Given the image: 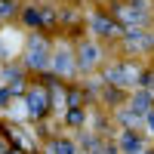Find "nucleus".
I'll list each match as a JSON object with an SVG mask.
<instances>
[{
	"label": "nucleus",
	"mask_w": 154,
	"mask_h": 154,
	"mask_svg": "<svg viewBox=\"0 0 154 154\" xmlns=\"http://www.w3.org/2000/svg\"><path fill=\"white\" fill-rule=\"evenodd\" d=\"M0 37H3L0 43H3V53H6V56H9V53H16V49L22 46V37H19L16 31H3Z\"/></svg>",
	"instance_id": "nucleus-1"
},
{
	"label": "nucleus",
	"mask_w": 154,
	"mask_h": 154,
	"mask_svg": "<svg viewBox=\"0 0 154 154\" xmlns=\"http://www.w3.org/2000/svg\"><path fill=\"white\" fill-rule=\"evenodd\" d=\"M28 105H31V114H43L46 111V93H31Z\"/></svg>",
	"instance_id": "nucleus-2"
},
{
	"label": "nucleus",
	"mask_w": 154,
	"mask_h": 154,
	"mask_svg": "<svg viewBox=\"0 0 154 154\" xmlns=\"http://www.w3.org/2000/svg\"><path fill=\"white\" fill-rule=\"evenodd\" d=\"M120 142H123V151L126 154H139V151H142V139H136L133 133H123Z\"/></svg>",
	"instance_id": "nucleus-3"
},
{
	"label": "nucleus",
	"mask_w": 154,
	"mask_h": 154,
	"mask_svg": "<svg viewBox=\"0 0 154 154\" xmlns=\"http://www.w3.org/2000/svg\"><path fill=\"white\" fill-rule=\"evenodd\" d=\"M108 80H117V83L136 80V71H133V68H114V71H108Z\"/></svg>",
	"instance_id": "nucleus-4"
},
{
	"label": "nucleus",
	"mask_w": 154,
	"mask_h": 154,
	"mask_svg": "<svg viewBox=\"0 0 154 154\" xmlns=\"http://www.w3.org/2000/svg\"><path fill=\"white\" fill-rule=\"evenodd\" d=\"M56 151L59 154H71V145H56Z\"/></svg>",
	"instance_id": "nucleus-5"
}]
</instances>
